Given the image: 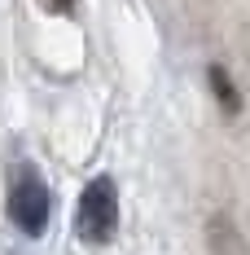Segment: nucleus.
I'll use <instances>...</instances> for the list:
<instances>
[{"label": "nucleus", "mask_w": 250, "mask_h": 255, "mask_svg": "<svg viewBox=\"0 0 250 255\" xmlns=\"http://www.w3.org/2000/svg\"><path fill=\"white\" fill-rule=\"evenodd\" d=\"M206 84H211L220 110H224L228 119H237V115H242V93H237V84H233V75H228V66L211 62V66H206Z\"/></svg>", "instance_id": "nucleus-3"}, {"label": "nucleus", "mask_w": 250, "mask_h": 255, "mask_svg": "<svg viewBox=\"0 0 250 255\" xmlns=\"http://www.w3.org/2000/svg\"><path fill=\"white\" fill-rule=\"evenodd\" d=\"M40 4H44L49 13H66V18L75 13V0H40Z\"/></svg>", "instance_id": "nucleus-5"}, {"label": "nucleus", "mask_w": 250, "mask_h": 255, "mask_svg": "<svg viewBox=\"0 0 250 255\" xmlns=\"http://www.w3.org/2000/svg\"><path fill=\"white\" fill-rule=\"evenodd\" d=\"M75 233L88 247H105L119 233V185L114 176H92L75 207Z\"/></svg>", "instance_id": "nucleus-1"}, {"label": "nucleus", "mask_w": 250, "mask_h": 255, "mask_svg": "<svg viewBox=\"0 0 250 255\" xmlns=\"http://www.w3.org/2000/svg\"><path fill=\"white\" fill-rule=\"evenodd\" d=\"M49 216H53V189L40 180V172L31 163H22L9 180V220L26 238H40L49 229Z\"/></svg>", "instance_id": "nucleus-2"}, {"label": "nucleus", "mask_w": 250, "mask_h": 255, "mask_svg": "<svg viewBox=\"0 0 250 255\" xmlns=\"http://www.w3.org/2000/svg\"><path fill=\"white\" fill-rule=\"evenodd\" d=\"M206 238H211V251L215 255H242V238H237V225H233V216L224 211H215L211 216V225H206Z\"/></svg>", "instance_id": "nucleus-4"}]
</instances>
